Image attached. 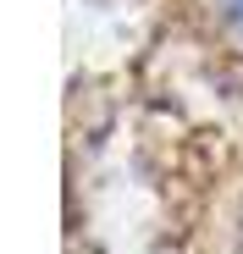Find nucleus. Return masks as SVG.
<instances>
[{"label":"nucleus","mask_w":243,"mask_h":254,"mask_svg":"<svg viewBox=\"0 0 243 254\" xmlns=\"http://www.w3.org/2000/svg\"><path fill=\"white\" fill-rule=\"evenodd\" d=\"M221 6H227V17H232V22L243 28V0H221Z\"/></svg>","instance_id":"obj_1"}]
</instances>
